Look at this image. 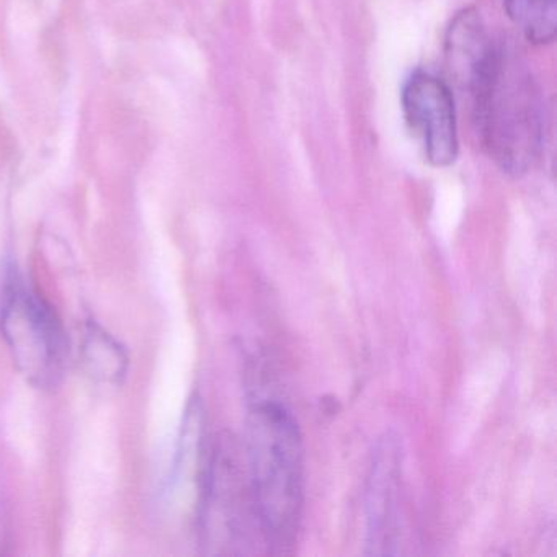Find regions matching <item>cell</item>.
<instances>
[{"label":"cell","instance_id":"3957f363","mask_svg":"<svg viewBox=\"0 0 557 557\" xmlns=\"http://www.w3.org/2000/svg\"><path fill=\"white\" fill-rule=\"evenodd\" d=\"M0 334L18 373L37 389H53L66 370L67 341L51 306L18 273L5 280Z\"/></svg>","mask_w":557,"mask_h":557},{"label":"cell","instance_id":"5b68a950","mask_svg":"<svg viewBox=\"0 0 557 557\" xmlns=\"http://www.w3.org/2000/svg\"><path fill=\"white\" fill-rule=\"evenodd\" d=\"M407 125L423 143L425 158L435 168H448L458 158L455 100L448 84L426 73H416L403 89Z\"/></svg>","mask_w":557,"mask_h":557},{"label":"cell","instance_id":"7a4b0ae2","mask_svg":"<svg viewBox=\"0 0 557 557\" xmlns=\"http://www.w3.org/2000/svg\"><path fill=\"white\" fill-rule=\"evenodd\" d=\"M469 94L492 161L507 174H524L536 161L544 135L543 97L531 74L500 48Z\"/></svg>","mask_w":557,"mask_h":557},{"label":"cell","instance_id":"277c9868","mask_svg":"<svg viewBox=\"0 0 557 557\" xmlns=\"http://www.w3.org/2000/svg\"><path fill=\"white\" fill-rule=\"evenodd\" d=\"M200 524L203 543L216 554L244 553L253 530L262 534L249 474L240 469L236 449L227 440L213 446L201 474Z\"/></svg>","mask_w":557,"mask_h":557},{"label":"cell","instance_id":"6da1fadb","mask_svg":"<svg viewBox=\"0 0 557 557\" xmlns=\"http://www.w3.org/2000/svg\"><path fill=\"white\" fill-rule=\"evenodd\" d=\"M247 474L263 541L285 554L302 511V442L298 423L276 400H257L247 416Z\"/></svg>","mask_w":557,"mask_h":557},{"label":"cell","instance_id":"52a82bcc","mask_svg":"<svg viewBox=\"0 0 557 557\" xmlns=\"http://www.w3.org/2000/svg\"><path fill=\"white\" fill-rule=\"evenodd\" d=\"M498 50L474 9L456 14L445 40L446 64L456 84L469 92L494 63Z\"/></svg>","mask_w":557,"mask_h":557},{"label":"cell","instance_id":"ba28073f","mask_svg":"<svg viewBox=\"0 0 557 557\" xmlns=\"http://www.w3.org/2000/svg\"><path fill=\"white\" fill-rule=\"evenodd\" d=\"M81 357L87 374L96 383L120 386L128 373L126 348L97 322L90 321L84 329Z\"/></svg>","mask_w":557,"mask_h":557},{"label":"cell","instance_id":"9c48e42d","mask_svg":"<svg viewBox=\"0 0 557 557\" xmlns=\"http://www.w3.org/2000/svg\"><path fill=\"white\" fill-rule=\"evenodd\" d=\"M504 5L508 18L530 44H553L557 32V0H504Z\"/></svg>","mask_w":557,"mask_h":557},{"label":"cell","instance_id":"8992f818","mask_svg":"<svg viewBox=\"0 0 557 557\" xmlns=\"http://www.w3.org/2000/svg\"><path fill=\"white\" fill-rule=\"evenodd\" d=\"M400 479L403 451L399 438L386 433L377 443L368 474L367 554H396L400 536Z\"/></svg>","mask_w":557,"mask_h":557}]
</instances>
